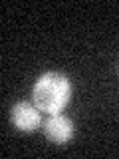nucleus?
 Listing matches in <instances>:
<instances>
[{
	"mask_svg": "<svg viewBox=\"0 0 119 159\" xmlns=\"http://www.w3.org/2000/svg\"><path fill=\"white\" fill-rule=\"evenodd\" d=\"M10 121H12V125L16 129L30 133V131H36L40 127L42 117H40V109L34 106V103L18 102L10 109Z\"/></svg>",
	"mask_w": 119,
	"mask_h": 159,
	"instance_id": "obj_2",
	"label": "nucleus"
},
{
	"mask_svg": "<svg viewBox=\"0 0 119 159\" xmlns=\"http://www.w3.org/2000/svg\"><path fill=\"white\" fill-rule=\"evenodd\" d=\"M32 99L40 111H46L48 116L60 113L72 99V82L60 72H46L34 84Z\"/></svg>",
	"mask_w": 119,
	"mask_h": 159,
	"instance_id": "obj_1",
	"label": "nucleus"
},
{
	"mask_svg": "<svg viewBox=\"0 0 119 159\" xmlns=\"http://www.w3.org/2000/svg\"><path fill=\"white\" fill-rule=\"evenodd\" d=\"M44 133L52 143L62 145V143H68L73 137V123L69 117L62 116V113H54L44 123Z\"/></svg>",
	"mask_w": 119,
	"mask_h": 159,
	"instance_id": "obj_3",
	"label": "nucleus"
}]
</instances>
